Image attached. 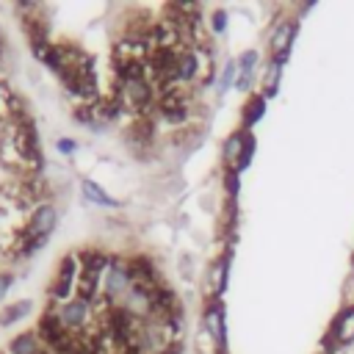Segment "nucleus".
Wrapping results in <instances>:
<instances>
[{
    "label": "nucleus",
    "mask_w": 354,
    "mask_h": 354,
    "mask_svg": "<svg viewBox=\"0 0 354 354\" xmlns=\"http://www.w3.org/2000/svg\"><path fill=\"white\" fill-rule=\"evenodd\" d=\"M133 288V274H130V263L122 260V257H111V266L102 277V288H100V296L111 304V307H119L124 301V296L130 293Z\"/></svg>",
    "instance_id": "nucleus-1"
},
{
    "label": "nucleus",
    "mask_w": 354,
    "mask_h": 354,
    "mask_svg": "<svg viewBox=\"0 0 354 354\" xmlns=\"http://www.w3.org/2000/svg\"><path fill=\"white\" fill-rule=\"evenodd\" d=\"M77 277H80V252H69L55 271V279L50 285V299L55 304H66L69 299H75L77 293Z\"/></svg>",
    "instance_id": "nucleus-2"
},
{
    "label": "nucleus",
    "mask_w": 354,
    "mask_h": 354,
    "mask_svg": "<svg viewBox=\"0 0 354 354\" xmlns=\"http://www.w3.org/2000/svg\"><path fill=\"white\" fill-rule=\"evenodd\" d=\"M299 33V25L293 19H282L274 25L271 30V53H274V61L285 66V61L290 58V47H293V39Z\"/></svg>",
    "instance_id": "nucleus-3"
},
{
    "label": "nucleus",
    "mask_w": 354,
    "mask_h": 354,
    "mask_svg": "<svg viewBox=\"0 0 354 354\" xmlns=\"http://www.w3.org/2000/svg\"><path fill=\"white\" fill-rule=\"evenodd\" d=\"M329 340L340 343V346L354 343V307H346L337 313V318L332 321V329H329Z\"/></svg>",
    "instance_id": "nucleus-4"
},
{
    "label": "nucleus",
    "mask_w": 354,
    "mask_h": 354,
    "mask_svg": "<svg viewBox=\"0 0 354 354\" xmlns=\"http://www.w3.org/2000/svg\"><path fill=\"white\" fill-rule=\"evenodd\" d=\"M235 61H238V80H235V88H238V91H249L252 83H254V69H257L260 55H257V50H243Z\"/></svg>",
    "instance_id": "nucleus-5"
},
{
    "label": "nucleus",
    "mask_w": 354,
    "mask_h": 354,
    "mask_svg": "<svg viewBox=\"0 0 354 354\" xmlns=\"http://www.w3.org/2000/svg\"><path fill=\"white\" fill-rule=\"evenodd\" d=\"M227 263H230V252L221 254V257H216V260L210 263V268H207V288H210V293H213L216 299H218V296L224 293V288H227V277H230Z\"/></svg>",
    "instance_id": "nucleus-6"
},
{
    "label": "nucleus",
    "mask_w": 354,
    "mask_h": 354,
    "mask_svg": "<svg viewBox=\"0 0 354 354\" xmlns=\"http://www.w3.org/2000/svg\"><path fill=\"white\" fill-rule=\"evenodd\" d=\"M205 335L213 343L224 346V310H221L218 301L207 304V310H205Z\"/></svg>",
    "instance_id": "nucleus-7"
},
{
    "label": "nucleus",
    "mask_w": 354,
    "mask_h": 354,
    "mask_svg": "<svg viewBox=\"0 0 354 354\" xmlns=\"http://www.w3.org/2000/svg\"><path fill=\"white\" fill-rule=\"evenodd\" d=\"M246 136L249 133H232L224 141V163L238 174H241V160H243V152H246Z\"/></svg>",
    "instance_id": "nucleus-8"
},
{
    "label": "nucleus",
    "mask_w": 354,
    "mask_h": 354,
    "mask_svg": "<svg viewBox=\"0 0 354 354\" xmlns=\"http://www.w3.org/2000/svg\"><path fill=\"white\" fill-rule=\"evenodd\" d=\"M80 191H83L86 202H91V205H100V207H119V202H116L111 194H105L94 180H80Z\"/></svg>",
    "instance_id": "nucleus-9"
},
{
    "label": "nucleus",
    "mask_w": 354,
    "mask_h": 354,
    "mask_svg": "<svg viewBox=\"0 0 354 354\" xmlns=\"http://www.w3.org/2000/svg\"><path fill=\"white\" fill-rule=\"evenodd\" d=\"M28 313H33V301L30 299H19V301H14V304L0 310V326H11V324L22 321V318H28Z\"/></svg>",
    "instance_id": "nucleus-10"
},
{
    "label": "nucleus",
    "mask_w": 354,
    "mask_h": 354,
    "mask_svg": "<svg viewBox=\"0 0 354 354\" xmlns=\"http://www.w3.org/2000/svg\"><path fill=\"white\" fill-rule=\"evenodd\" d=\"M279 77H282V64L271 61L268 69H266V75H263V97H266V100L277 94V88H279Z\"/></svg>",
    "instance_id": "nucleus-11"
},
{
    "label": "nucleus",
    "mask_w": 354,
    "mask_h": 354,
    "mask_svg": "<svg viewBox=\"0 0 354 354\" xmlns=\"http://www.w3.org/2000/svg\"><path fill=\"white\" fill-rule=\"evenodd\" d=\"M266 113V97L263 94H254L249 102H246V113H243V124L252 127L254 122H260Z\"/></svg>",
    "instance_id": "nucleus-12"
},
{
    "label": "nucleus",
    "mask_w": 354,
    "mask_h": 354,
    "mask_svg": "<svg viewBox=\"0 0 354 354\" xmlns=\"http://www.w3.org/2000/svg\"><path fill=\"white\" fill-rule=\"evenodd\" d=\"M235 80H238V61H227V66H224V72L218 77V91L221 94L230 91V86H235Z\"/></svg>",
    "instance_id": "nucleus-13"
},
{
    "label": "nucleus",
    "mask_w": 354,
    "mask_h": 354,
    "mask_svg": "<svg viewBox=\"0 0 354 354\" xmlns=\"http://www.w3.org/2000/svg\"><path fill=\"white\" fill-rule=\"evenodd\" d=\"M224 25H227V11L216 8V11L210 14V28H213V33H224Z\"/></svg>",
    "instance_id": "nucleus-14"
},
{
    "label": "nucleus",
    "mask_w": 354,
    "mask_h": 354,
    "mask_svg": "<svg viewBox=\"0 0 354 354\" xmlns=\"http://www.w3.org/2000/svg\"><path fill=\"white\" fill-rule=\"evenodd\" d=\"M55 149H58L61 155H72V152L77 149V144H75L72 138H58V141H55Z\"/></svg>",
    "instance_id": "nucleus-15"
},
{
    "label": "nucleus",
    "mask_w": 354,
    "mask_h": 354,
    "mask_svg": "<svg viewBox=\"0 0 354 354\" xmlns=\"http://www.w3.org/2000/svg\"><path fill=\"white\" fill-rule=\"evenodd\" d=\"M11 282H14V277L8 274V271H0V299L8 293V288H11Z\"/></svg>",
    "instance_id": "nucleus-16"
}]
</instances>
